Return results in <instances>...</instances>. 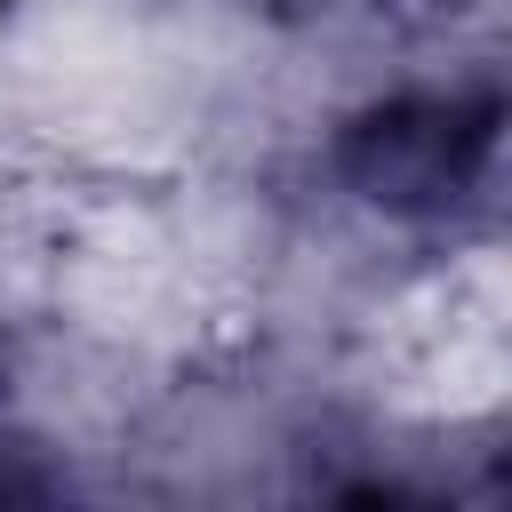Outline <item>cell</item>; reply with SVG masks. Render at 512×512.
<instances>
[{"mask_svg":"<svg viewBox=\"0 0 512 512\" xmlns=\"http://www.w3.org/2000/svg\"><path fill=\"white\" fill-rule=\"evenodd\" d=\"M288 8H336V0H288Z\"/></svg>","mask_w":512,"mask_h":512,"instance_id":"7a4b0ae2","label":"cell"},{"mask_svg":"<svg viewBox=\"0 0 512 512\" xmlns=\"http://www.w3.org/2000/svg\"><path fill=\"white\" fill-rule=\"evenodd\" d=\"M496 152V112L464 104V96H408L384 104L352 128V184L384 208H448L456 192H472L488 176Z\"/></svg>","mask_w":512,"mask_h":512,"instance_id":"6da1fadb","label":"cell"}]
</instances>
